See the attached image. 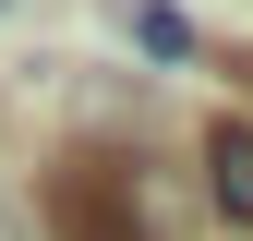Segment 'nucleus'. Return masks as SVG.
I'll return each instance as SVG.
<instances>
[{"label": "nucleus", "mask_w": 253, "mask_h": 241, "mask_svg": "<svg viewBox=\"0 0 253 241\" xmlns=\"http://www.w3.org/2000/svg\"><path fill=\"white\" fill-rule=\"evenodd\" d=\"M48 217H60V241H169V229H157L169 193H157L145 157H73L48 181Z\"/></svg>", "instance_id": "obj_1"}, {"label": "nucleus", "mask_w": 253, "mask_h": 241, "mask_svg": "<svg viewBox=\"0 0 253 241\" xmlns=\"http://www.w3.org/2000/svg\"><path fill=\"white\" fill-rule=\"evenodd\" d=\"M133 37H145L157 60H193V24H181V12H157V0H145V12H133Z\"/></svg>", "instance_id": "obj_3"}, {"label": "nucleus", "mask_w": 253, "mask_h": 241, "mask_svg": "<svg viewBox=\"0 0 253 241\" xmlns=\"http://www.w3.org/2000/svg\"><path fill=\"white\" fill-rule=\"evenodd\" d=\"M205 193H217V217H241L253 229V120H217V133H205Z\"/></svg>", "instance_id": "obj_2"}]
</instances>
